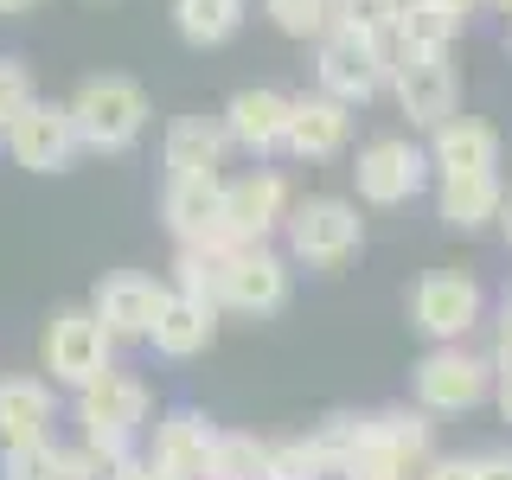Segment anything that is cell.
<instances>
[{
  "label": "cell",
  "instance_id": "12",
  "mask_svg": "<svg viewBox=\"0 0 512 480\" xmlns=\"http://www.w3.org/2000/svg\"><path fill=\"white\" fill-rule=\"evenodd\" d=\"M288 180L269 167L244 173V180H224V244H269L288 218Z\"/></svg>",
  "mask_w": 512,
  "mask_h": 480
},
{
  "label": "cell",
  "instance_id": "33",
  "mask_svg": "<svg viewBox=\"0 0 512 480\" xmlns=\"http://www.w3.org/2000/svg\"><path fill=\"white\" fill-rule=\"evenodd\" d=\"M269 480H327V461L320 448L301 436V442H269Z\"/></svg>",
  "mask_w": 512,
  "mask_h": 480
},
{
  "label": "cell",
  "instance_id": "3",
  "mask_svg": "<svg viewBox=\"0 0 512 480\" xmlns=\"http://www.w3.org/2000/svg\"><path fill=\"white\" fill-rule=\"evenodd\" d=\"M148 90L135 84V77H90L84 90L71 96V122H77V141H84L90 154H122L141 141V128H148Z\"/></svg>",
  "mask_w": 512,
  "mask_h": 480
},
{
  "label": "cell",
  "instance_id": "41",
  "mask_svg": "<svg viewBox=\"0 0 512 480\" xmlns=\"http://www.w3.org/2000/svg\"><path fill=\"white\" fill-rule=\"evenodd\" d=\"M128 480H167V474H160V468H148V461H135V474H128Z\"/></svg>",
  "mask_w": 512,
  "mask_h": 480
},
{
  "label": "cell",
  "instance_id": "1",
  "mask_svg": "<svg viewBox=\"0 0 512 480\" xmlns=\"http://www.w3.org/2000/svg\"><path fill=\"white\" fill-rule=\"evenodd\" d=\"M282 244H288V263H308V269H327L333 276V269H346L365 250V218L340 192H314V199L288 205Z\"/></svg>",
  "mask_w": 512,
  "mask_h": 480
},
{
  "label": "cell",
  "instance_id": "10",
  "mask_svg": "<svg viewBox=\"0 0 512 480\" xmlns=\"http://www.w3.org/2000/svg\"><path fill=\"white\" fill-rule=\"evenodd\" d=\"M154 416V397L141 378L103 372L77 391V423H84V442H135Z\"/></svg>",
  "mask_w": 512,
  "mask_h": 480
},
{
  "label": "cell",
  "instance_id": "43",
  "mask_svg": "<svg viewBox=\"0 0 512 480\" xmlns=\"http://www.w3.org/2000/svg\"><path fill=\"white\" fill-rule=\"evenodd\" d=\"M500 224H506V244H512V199H506V212H500Z\"/></svg>",
  "mask_w": 512,
  "mask_h": 480
},
{
  "label": "cell",
  "instance_id": "15",
  "mask_svg": "<svg viewBox=\"0 0 512 480\" xmlns=\"http://www.w3.org/2000/svg\"><path fill=\"white\" fill-rule=\"evenodd\" d=\"M288 116H295V96L282 90H237L231 103H224V128H231V148L244 154H282L288 148Z\"/></svg>",
  "mask_w": 512,
  "mask_h": 480
},
{
  "label": "cell",
  "instance_id": "38",
  "mask_svg": "<svg viewBox=\"0 0 512 480\" xmlns=\"http://www.w3.org/2000/svg\"><path fill=\"white\" fill-rule=\"evenodd\" d=\"M493 365H512V295H506L500 320H493Z\"/></svg>",
  "mask_w": 512,
  "mask_h": 480
},
{
  "label": "cell",
  "instance_id": "30",
  "mask_svg": "<svg viewBox=\"0 0 512 480\" xmlns=\"http://www.w3.org/2000/svg\"><path fill=\"white\" fill-rule=\"evenodd\" d=\"M308 442L320 448V461H327V474H340L346 461H352V455L365 448V416H346V410H340V416H327V423H320Z\"/></svg>",
  "mask_w": 512,
  "mask_h": 480
},
{
  "label": "cell",
  "instance_id": "16",
  "mask_svg": "<svg viewBox=\"0 0 512 480\" xmlns=\"http://www.w3.org/2000/svg\"><path fill=\"white\" fill-rule=\"evenodd\" d=\"M429 173L436 180H448V173H493L500 167V128L493 122H480V116H448L429 128Z\"/></svg>",
  "mask_w": 512,
  "mask_h": 480
},
{
  "label": "cell",
  "instance_id": "40",
  "mask_svg": "<svg viewBox=\"0 0 512 480\" xmlns=\"http://www.w3.org/2000/svg\"><path fill=\"white\" fill-rule=\"evenodd\" d=\"M429 7H442V13H448V20H461V26H468V20H474V13H480V7H487V0H429Z\"/></svg>",
  "mask_w": 512,
  "mask_h": 480
},
{
  "label": "cell",
  "instance_id": "26",
  "mask_svg": "<svg viewBox=\"0 0 512 480\" xmlns=\"http://www.w3.org/2000/svg\"><path fill=\"white\" fill-rule=\"evenodd\" d=\"M224 256H231V244H180L167 288L199 295V301H218V288H224Z\"/></svg>",
  "mask_w": 512,
  "mask_h": 480
},
{
  "label": "cell",
  "instance_id": "35",
  "mask_svg": "<svg viewBox=\"0 0 512 480\" xmlns=\"http://www.w3.org/2000/svg\"><path fill=\"white\" fill-rule=\"evenodd\" d=\"M333 480H416V468H404L397 455H378V448H359Z\"/></svg>",
  "mask_w": 512,
  "mask_h": 480
},
{
  "label": "cell",
  "instance_id": "6",
  "mask_svg": "<svg viewBox=\"0 0 512 480\" xmlns=\"http://www.w3.org/2000/svg\"><path fill=\"white\" fill-rule=\"evenodd\" d=\"M487 320V295L468 269H429L423 282L410 288V327L429 333V340H468V333Z\"/></svg>",
  "mask_w": 512,
  "mask_h": 480
},
{
  "label": "cell",
  "instance_id": "29",
  "mask_svg": "<svg viewBox=\"0 0 512 480\" xmlns=\"http://www.w3.org/2000/svg\"><path fill=\"white\" fill-rule=\"evenodd\" d=\"M0 480H71V468H64V448H58L52 436H39V442L7 448V461H0Z\"/></svg>",
  "mask_w": 512,
  "mask_h": 480
},
{
  "label": "cell",
  "instance_id": "13",
  "mask_svg": "<svg viewBox=\"0 0 512 480\" xmlns=\"http://www.w3.org/2000/svg\"><path fill=\"white\" fill-rule=\"evenodd\" d=\"M160 218L173 244H224V173H167Z\"/></svg>",
  "mask_w": 512,
  "mask_h": 480
},
{
  "label": "cell",
  "instance_id": "7",
  "mask_svg": "<svg viewBox=\"0 0 512 480\" xmlns=\"http://www.w3.org/2000/svg\"><path fill=\"white\" fill-rule=\"evenodd\" d=\"M352 186H359L365 205H384V212H391V205H410L416 192L429 186V154L416 148L410 135H378L352 160Z\"/></svg>",
  "mask_w": 512,
  "mask_h": 480
},
{
  "label": "cell",
  "instance_id": "24",
  "mask_svg": "<svg viewBox=\"0 0 512 480\" xmlns=\"http://www.w3.org/2000/svg\"><path fill=\"white\" fill-rule=\"evenodd\" d=\"M173 26H180L186 45L212 52V45H224L244 26V0H173Z\"/></svg>",
  "mask_w": 512,
  "mask_h": 480
},
{
  "label": "cell",
  "instance_id": "23",
  "mask_svg": "<svg viewBox=\"0 0 512 480\" xmlns=\"http://www.w3.org/2000/svg\"><path fill=\"white\" fill-rule=\"evenodd\" d=\"M365 448H378V455H397L404 468H423V461L436 455L429 410H372V416H365Z\"/></svg>",
  "mask_w": 512,
  "mask_h": 480
},
{
  "label": "cell",
  "instance_id": "42",
  "mask_svg": "<svg viewBox=\"0 0 512 480\" xmlns=\"http://www.w3.org/2000/svg\"><path fill=\"white\" fill-rule=\"evenodd\" d=\"M26 7H39V0H0V13H26Z\"/></svg>",
  "mask_w": 512,
  "mask_h": 480
},
{
  "label": "cell",
  "instance_id": "28",
  "mask_svg": "<svg viewBox=\"0 0 512 480\" xmlns=\"http://www.w3.org/2000/svg\"><path fill=\"white\" fill-rule=\"evenodd\" d=\"M64 468H71V480H128L135 455H128V442H84L64 448Z\"/></svg>",
  "mask_w": 512,
  "mask_h": 480
},
{
  "label": "cell",
  "instance_id": "9",
  "mask_svg": "<svg viewBox=\"0 0 512 480\" xmlns=\"http://www.w3.org/2000/svg\"><path fill=\"white\" fill-rule=\"evenodd\" d=\"M224 314L244 320H269L288 308V256H276L269 244H231L224 256V288H218Z\"/></svg>",
  "mask_w": 512,
  "mask_h": 480
},
{
  "label": "cell",
  "instance_id": "32",
  "mask_svg": "<svg viewBox=\"0 0 512 480\" xmlns=\"http://www.w3.org/2000/svg\"><path fill=\"white\" fill-rule=\"evenodd\" d=\"M263 13L288 39H320L333 26V0H263Z\"/></svg>",
  "mask_w": 512,
  "mask_h": 480
},
{
  "label": "cell",
  "instance_id": "34",
  "mask_svg": "<svg viewBox=\"0 0 512 480\" xmlns=\"http://www.w3.org/2000/svg\"><path fill=\"white\" fill-rule=\"evenodd\" d=\"M32 71L20 58H0V141H7V128H13V116H20V109L32 103Z\"/></svg>",
  "mask_w": 512,
  "mask_h": 480
},
{
  "label": "cell",
  "instance_id": "2",
  "mask_svg": "<svg viewBox=\"0 0 512 480\" xmlns=\"http://www.w3.org/2000/svg\"><path fill=\"white\" fill-rule=\"evenodd\" d=\"M493 352H468V340H442L416 359V410L429 416H468L493 397Z\"/></svg>",
  "mask_w": 512,
  "mask_h": 480
},
{
  "label": "cell",
  "instance_id": "4",
  "mask_svg": "<svg viewBox=\"0 0 512 480\" xmlns=\"http://www.w3.org/2000/svg\"><path fill=\"white\" fill-rule=\"evenodd\" d=\"M314 77L327 96H340V103H372L378 90H391V45L384 39H365V32L352 26H327L314 39Z\"/></svg>",
  "mask_w": 512,
  "mask_h": 480
},
{
  "label": "cell",
  "instance_id": "11",
  "mask_svg": "<svg viewBox=\"0 0 512 480\" xmlns=\"http://www.w3.org/2000/svg\"><path fill=\"white\" fill-rule=\"evenodd\" d=\"M7 154L20 160L26 173H64L77 154H84V141H77V122H71V103H32L13 116L7 128Z\"/></svg>",
  "mask_w": 512,
  "mask_h": 480
},
{
  "label": "cell",
  "instance_id": "14",
  "mask_svg": "<svg viewBox=\"0 0 512 480\" xmlns=\"http://www.w3.org/2000/svg\"><path fill=\"white\" fill-rule=\"evenodd\" d=\"M160 301H167V282H160V276H141V269H116V276L96 282L90 308H96V320H103L116 340H148Z\"/></svg>",
  "mask_w": 512,
  "mask_h": 480
},
{
  "label": "cell",
  "instance_id": "18",
  "mask_svg": "<svg viewBox=\"0 0 512 480\" xmlns=\"http://www.w3.org/2000/svg\"><path fill=\"white\" fill-rule=\"evenodd\" d=\"M352 148V103L314 90V96H295V116H288V148L295 160H340Z\"/></svg>",
  "mask_w": 512,
  "mask_h": 480
},
{
  "label": "cell",
  "instance_id": "45",
  "mask_svg": "<svg viewBox=\"0 0 512 480\" xmlns=\"http://www.w3.org/2000/svg\"><path fill=\"white\" fill-rule=\"evenodd\" d=\"M506 45H512V39H506Z\"/></svg>",
  "mask_w": 512,
  "mask_h": 480
},
{
  "label": "cell",
  "instance_id": "37",
  "mask_svg": "<svg viewBox=\"0 0 512 480\" xmlns=\"http://www.w3.org/2000/svg\"><path fill=\"white\" fill-rule=\"evenodd\" d=\"M416 480H468V455H429Z\"/></svg>",
  "mask_w": 512,
  "mask_h": 480
},
{
  "label": "cell",
  "instance_id": "17",
  "mask_svg": "<svg viewBox=\"0 0 512 480\" xmlns=\"http://www.w3.org/2000/svg\"><path fill=\"white\" fill-rule=\"evenodd\" d=\"M212 448H218V429L199 410H173L167 423H154L148 468H160L167 480H212Z\"/></svg>",
  "mask_w": 512,
  "mask_h": 480
},
{
  "label": "cell",
  "instance_id": "27",
  "mask_svg": "<svg viewBox=\"0 0 512 480\" xmlns=\"http://www.w3.org/2000/svg\"><path fill=\"white\" fill-rule=\"evenodd\" d=\"M212 480H269V442L244 436V429H218Z\"/></svg>",
  "mask_w": 512,
  "mask_h": 480
},
{
  "label": "cell",
  "instance_id": "25",
  "mask_svg": "<svg viewBox=\"0 0 512 480\" xmlns=\"http://www.w3.org/2000/svg\"><path fill=\"white\" fill-rule=\"evenodd\" d=\"M455 39H461V20H448V13L429 7V0H404L397 32H391V52H448Z\"/></svg>",
  "mask_w": 512,
  "mask_h": 480
},
{
  "label": "cell",
  "instance_id": "36",
  "mask_svg": "<svg viewBox=\"0 0 512 480\" xmlns=\"http://www.w3.org/2000/svg\"><path fill=\"white\" fill-rule=\"evenodd\" d=\"M468 480H512V448H480V455H468Z\"/></svg>",
  "mask_w": 512,
  "mask_h": 480
},
{
  "label": "cell",
  "instance_id": "20",
  "mask_svg": "<svg viewBox=\"0 0 512 480\" xmlns=\"http://www.w3.org/2000/svg\"><path fill=\"white\" fill-rule=\"evenodd\" d=\"M500 212H506L500 167L493 173H448L436 186V218L448 231H487V224H500Z\"/></svg>",
  "mask_w": 512,
  "mask_h": 480
},
{
  "label": "cell",
  "instance_id": "31",
  "mask_svg": "<svg viewBox=\"0 0 512 480\" xmlns=\"http://www.w3.org/2000/svg\"><path fill=\"white\" fill-rule=\"evenodd\" d=\"M397 13H404V0H333V26H352L365 39H384V45L397 32Z\"/></svg>",
  "mask_w": 512,
  "mask_h": 480
},
{
  "label": "cell",
  "instance_id": "39",
  "mask_svg": "<svg viewBox=\"0 0 512 480\" xmlns=\"http://www.w3.org/2000/svg\"><path fill=\"white\" fill-rule=\"evenodd\" d=\"M493 404H500V416L512 423V365H500V372H493Z\"/></svg>",
  "mask_w": 512,
  "mask_h": 480
},
{
  "label": "cell",
  "instance_id": "22",
  "mask_svg": "<svg viewBox=\"0 0 512 480\" xmlns=\"http://www.w3.org/2000/svg\"><path fill=\"white\" fill-rule=\"evenodd\" d=\"M52 436V391L39 378H0V448Z\"/></svg>",
  "mask_w": 512,
  "mask_h": 480
},
{
  "label": "cell",
  "instance_id": "8",
  "mask_svg": "<svg viewBox=\"0 0 512 480\" xmlns=\"http://www.w3.org/2000/svg\"><path fill=\"white\" fill-rule=\"evenodd\" d=\"M391 96L410 128H436L461 109V71L448 52H391Z\"/></svg>",
  "mask_w": 512,
  "mask_h": 480
},
{
  "label": "cell",
  "instance_id": "5",
  "mask_svg": "<svg viewBox=\"0 0 512 480\" xmlns=\"http://www.w3.org/2000/svg\"><path fill=\"white\" fill-rule=\"evenodd\" d=\"M45 372H52L58 384H71V391H84L90 378L116 372L109 365V352H116V333L96 320V308H58L52 320H45Z\"/></svg>",
  "mask_w": 512,
  "mask_h": 480
},
{
  "label": "cell",
  "instance_id": "44",
  "mask_svg": "<svg viewBox=\"0 0 512 480\" xmlns=\"http://www.w3.org/2000/svg\"><path fill=\"white\" fill-rule=\"evenodd\" d=\"M487 7H506V13H512V0H487Z\"/></svg>",
  "mask_w": 512,
  "mask_h": 480
},
{
  "label": "cell",
  "instance_id": "21",
  "mask_svg": "<svg viewBox=\"0 0 512 480\" xmlns=\"http://www.w3.org/2000/svg\"><path fill=\"white\" fill-rule=\"evenodd\" d=\"M224 154H231V128H224V116H180L167 128V141H160L167 173H218Z\"/></svg>",
  "mask_w": 512,
  "mask_h": 480
},
{
  "label": "cell",
  "instance_id": "19",
  "mask_svg": "<svg viewBox=\"0 0 512 480\" xmlns=\"http://www.w3.org/2000/svg\"><path fill=\"white\" fill-rule=\"evenodd\" d=\"M218 320H224L218 301H199V295H180V288H167V301H160L148 340H154L160 359H199V352L218 340Z\"/></svg>",
  "mask_w": 512,
  "mask_h": 480
}]
</instances>
